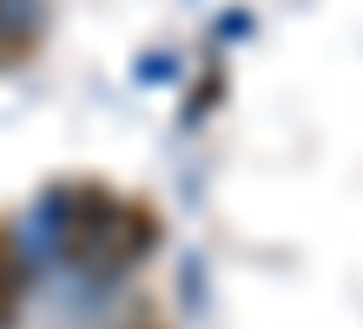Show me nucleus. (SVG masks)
Wrapping results in <instances>:
<instances>
[{"label":"nucleus","mask_w":363,"mask_h":329,"mask_svg":"<svg viewBox=\"0 0 363 329\" xmlns=\"http://www.w3.org/2000/svg\"><path fill=\"white\" fill-rule=\"evenodd\" d=\"M20 296H27V277H20V250H13V237L0 231V329H13V323H20Z\"/></svg>","instance_id":"obj_1"}]
</instances>
